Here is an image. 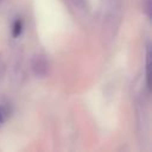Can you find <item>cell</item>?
I'll return each instance as SVG.
<instances>
[{"label": "cell", "mask_w": 152, "mask_h": 152, "mask_svg": "<svg viewBox=\"0 0 152 152\" xmlns=\"http://www.w3.org/2000/svg\"><path fill=\"white\" fill-rule=\"evenodd\" d=\"M48 61L44 58V56H34L31 61V69L33 74L37 77H44L48 74Z\"/></svg>", "instance_id": "obj_1"}, {"label": "cell", "mask_w": 152, "mask_h": 152, "mask_svg": "<svg viewBox=\"0 0 152 152\" xmlns=\"http://www.w3.org/2000/svg\"><path fill=\"white\" fill-rule=\"evenodd\" d=\"M21 32H23V21L20 19H17L12 26V36L14 38H17L21 34Z\"/></svg>", "instance_id": "obj_2"}, {"label": "cell", "mask_w": 152, "mask_h": 152, "mask_svg": "<svg viewBox=\"0 0 152 152\" xmlns=\"http://www.w3.org/2000/svg\"><path fill=\"white\" fill-rule=\"evenodd\" d=\"M8 116H10V114H8V109H7V107L0 104V127L7 121Z\"/></svg>", "instance_id": "obj_3"}, {"label": "cell", "mask_w": 152, "mask_h": 152, "mask_svg": "<svg viewBox=\"0 0 152 152\" xmlns=\"http://www.w3.org/2000/svg\"><path fill=\"white\" fill-rule=\"evenodd\" d=\"M2 1H4V0H0V4H1V2H2Z\"/></svg>", "instance_id": "obj_4"}]
</instances>
